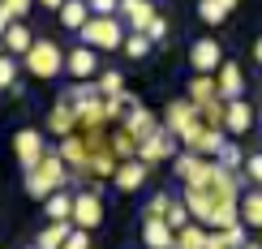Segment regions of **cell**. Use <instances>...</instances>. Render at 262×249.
Instances as JSON below:
<instances>
[{
	"instance_id": "5",
	"label": "cell",
	"mask_w": 262,
	"mask_h": 249,
	"mask_svg": "<svg viewBox=\"0 0 262 249\" xmlns=\"http://www.w3.org/2000/svg\"><path fill=\"white\" fill-rule=\"evenodd\" d=\"M125 21L121 17H91L82 26V35H78V43L82 48H91V52H116V48H125Z\"/></svg>"
},
{
	"instance_id": "41",
	"label": "cell",
	"mask_w": 262,
	"mask_h": 249,
	"mask_svg": "<svg viewBox=\"0 0 262 249\" xmlns=\"http://www.w3.org/2000/svg\"><path fill=\"white\" fill-rule=\"evenodd\" d=\"M64 249H91V232L73 228V232H69V241H64Z\"/></svg>"
},
{
	"instance_id": "8",
	"label": "cell",
	"mask_w": 262,
	"mask_h": 249,
	"mask_svg": "<svg viewBox=\"0 0 262 249\" xmlns=\"http://www.w3.org/2000/svg\"><path fill=\"white\" fill-rule=\"evenodd\" d=\"M177 155H181V142H177V138H172L163 125H159V129H155V133H150L142 146H138V159H142L146 168L163 164V159H177Z\"/></svg>"
},
{
	"instance_id": "24",
	"label": "cell",
	"mask_w": 262,
	"mask_h": 249,
	"mask_svg": "<svg viewBox=\"0 0 262 249\" xmlns=\"http://www.w3.org/2000/svg\"><path fill=\"white\" fill-rule=\"evenodd\" d=\"M245 223H236V228H220L206 236V249H245Z\"/></svg>"
},
{
	"instance_id": "9",
	"label": "cell",
	"mask_w": 262,
	"mask_h": 249,
	"mask_svg": "<svg viewBox=\"0 0 262 249\" xmlns=\"http://www.w3.org/2000/svg\"><path fill=\"white\" fill-rule=\"evenodd\" d=\"M189 69L193 73H202V78H215V73L224 69V48H220V39H198L189 48Z\"/></svg>"
},
{
	"instance_id": "46",
	"label": "cell",
	"mask_w": 262,
	"mask_h": 249,
	"mask_svg": "<svg viewBox=\"0 0 262 249\" xmlns=\"http://www.w3.org/2000/svg\"><path fill=\"white\" fill-rule=\"evenodd\" d=\"M258 125H262V103H258Z\"/></svg>"
},
{
	"instance_id": "6",
	"label": "cell",
	"mask_w": 262,
	"mask_h": 249,
	"mask_svg": "<svg viewBox=\"0 0 262 249\" xmlns=\"http://www.w3.org/2000/svg\"><path fill=\"white\" fill-rule=\"evenodd\" d=\"M48 155H52V146H48V133L43 129H17L13 133V159H17L21 172H35Z\"/></svg>"
},
{
	"instance_id": "10",
	"label": "cell",
	"mask_w": 262,
	"mask_h": 249,
	"mask_svg": "<svg viewBox=\"0 0 262 249\" xmlns=\"http://www.w3.org/2000/svg\"><path fill=\"white\" fill-rule=\"evenodd\" d=\"M48 133L52 138H73L78 133V103H73L69 95H60L56 107L48 112Z\"/></svg>"
},
{
	"instance_id": "11",
	"label": "cell",
	"mask_w": 262,
	"mask_h": 249,
	"mask_svg": "<svg viewBox=\"0 0 262 249\" xmlns=\"http://www.w3.org/2000/svg\"><path fill=\"white\" fill-rule=\"evenodd\" d=\"M64 73H69L73 82H91L95 73H99V52H91V48H69L64 52Z\"/></svg>"
},
{
	"instance_id": "39",
	"label": "cell",
	"mask_w": 262,
	"mask_h": 249,
	"mask_svg": "<svg viewBox=\"0 0 262 249\" xmlns=\"http://www.w3.org/2000/svg\"><path fill=\"white\" fill-rule=\"evenodd\" d=\"M245 180H254V189H262V150L245 155Z\"/></svg>"
},
{
	"instance_id": "19",
	"label": "cell",
	"mask_w": 262,
	"mask_h": 249,
	"mask_svg": "<svg viewBox=\"0 0 262 249\" xmlns=\"http://www.w3.org/2000/svg\"><path fill=\"white\" fill-rule=\"evenodd\" d=\"M232 142V138L224 133V129H202L198 133V142L193 146H185V150H193V155H202V159H220V150Z\"/></svg>"
},
{
	"instance_id": "43",
	"label": "cell",
	"mask_w": 262,
	"mask_h": 249,
	"mask_svg": "<svg viewBox=\"0 0 262 249\" xmlns=\"http://www.w3.org/2000/svg\"><path fill=\"white\" fill-rule=\"evenodd\" d=\"M254 64H262V35L254 39Z\"/></svg>"
},
{
	"instance_id": "4",
	"label": "cell",
	"mask_w": 262,
	"mask_h": 249,
	"mask_svg": "<svg viewBox=\"0 0 262 249\" xmlns=\"http://www.w3.org/2000/svg\"><path fill=\"white\" fill-rule=\"evenodd\" d=\"M21 69H26L30 78H39V82L60 78V73H64V48H60L56 39H35V48L26 52Z\"/></svg>"
},
{
	"instance_id": "38",
	"label": "cell",
	"mask_w": 262,
	"mask_h": 249,
	"mask_svg": "<svg viewBox=\"0 0 262 249\" xmlns=\"http://www.w3.org/2000/svg\"><path fill=\"white\" fill-rule=\"evenodd\" d=\"M91 17H121V0H86Z\"/></svg>"
},
{
	"instance_id": "47",
	"label": "cell",
	"mask_w": 262,
	"mask_h": 249,
	"mask_svg": "<svg viewBox=\"0 0 262 249\" xmlns=\"http://www.w3.org/2000/svg\"><path fill=\"white\" fill-rule=\"evenodd\" d=\"M30 249H35V245H30Z\"/></svg>"
},
{
	"instance_id": "44",
	"label": "cell",
	"mask_w": 262,
	"mask_h": 249,
	"mask_svg": "<svg viewBox=\"0 0 262 249\" xmlns=\"http://www.w3.org/2000/svg\"><path fill=\"white\" fill-rule=\"evenodd\" d=\"M9 26H13V21H9V17H5V9H0V39H5V30H9Z\"/></svg>"
},
{
	"instance_id": "27",
	"label": "cell",
	"mask_w": 262,
	"mask_h": 249,
	"mask_svg": "<svg viewBox=\"0 0 262 249\" xmlns=\"http://www.w3.org/2000/svg\"><path fill=\"white\" fill-rule=\"evenodd\" d=\"M112 155L121 159V164L125 159H138V138L129 133V129H121V125H116V133H112Z\"/></svg>"
},
{
	"instance_id": "31",
	"label": "cell",
	"mask_w": 262,
	"mask_h": 249,
	"mask_svg": "<svg viewBox=\"0 0 262 249\" xmlns=\"http://www.w3.org/2000/svg\"><path fill=\"white\" fill-rule=\"evenodd\" d=\"M163 223H168L172 232H185V228L193 223V215H189V207H185V202H172L168 215H163Z\"/></svg>"
},
{
	"instance_id": "34",
	"label": "cell",
	"mask_w": 262,
	"mask_h": 249,
	"mask_svg": "<svg viewBox=\"0 0 262 249\" xmlns=\"http://www.w3.org/2000/svg\"><path fill=\"white\" fill-rule=\"evenodd\" d=\"M150 48H155V43H150L146 35H125V56L129 60H146Z\"/></svg>"
},
{
	"instance_id": "33",
	"label": "cell",
	"mask_w": 262,
	"mask_h": 249,
	"mask_svg": "<svg viewBox=\"0 0 262 249\" xmlns=\"http://www.w3.org/2000/svg\"><path fill=\"white\" fill-rule=\"evenodd\" d=\"M198 17L206 21V26H220V21H228V9L220 5V0H198Z\"/></svg>"
},
{
	"instance_id": "20",
	"label": "cell",
	"mask_w": 262,
	"mask_h": 249,
	"mask_svg": "<svg viewBox=\"0 0 262 249\" xmlns=\"http://www.w3.org/2000/svg\"><path fill=\"white\" fill-rule=\"evenodd\" d=\"M185 99L198 103V107H206V103L220 99V86H215V78H202V73H193V82L185 86Z\"/></svg>"
},
{
	"instance_id": "1",
	"label": "cell",
	"mask_w": 262,
	"mask_h": 249,
	"mask_svg": "<svg viewBox=\"0 0 262 249\" xmlns=\"http://www.w3.org/2000/svg\"><path fill=\"white\" fill-rule=\"evenodd\" d=\"M245 185V172H228L215 159H206L202 176L193 185H185V207H189L193 223H202L206 232H220V228H236L241 223V189Z\"/></svg>"
},
{
	"instance_id": "29",
	"label": "cell",
	"mask_w": 262,
	"mask_h": 249,
	"mask_svg": "<svg viewBox=\"0 0 262 249\" xmlns=\"http://www.w3.org/2000/svg\"><path fill=\"white\" fill-rule=\"evenodd\" d=\"M206 236L211 232H206L202 223H189L185 232H177V249H206Z\"/></svg>"
},
{
	"instance_id": "14",
	"label": "cell",
	"mask_w": 262,
	"mask_h": 249,
	"mask_svg": "<svg viewBox=\"0 0 262 249\" xmlns=\"http://www.w3.org/2000/svg\"><path fill=\"white\" fill-rule=\"evenodd\" d=\"M146 176H150V168L142 164V159H125V164H116L112 185H116V193H138L146 185Z\"/></svg>"
},
{
	"instance_id": "13",
	"label": "cell",
	"mask_w": 262,
	"mask_h": 249,
	"mask_svg": "<svg viewBox=\"0 0 262 249\" xmlns=\"http://www.w3.org/2000/svg\"><path fill=\"white\" fill-rule=\"evenodd\" d=\"M215 86H220V99H224V103L245 99V73H241V64H236V60H224V69L215 73Z\"/></svg>"
},
{
	"instance_id": "15",
	"label": "cell",
	"mask_w": 262,
	"mask_h": 249,
	"mask_svg": "<svg viewBox=\"0 0 262 249\" xmlns=\"http://www.w3.org/2000/svg\"><path fill=\"white\" fill-rule=\"evenodd\" d=\"M254 103H245V99H236V103H228L224 107V133L228 138H241V133H249V125H254Z\"/></svg>"
},
{
	"instance_id": "25",
	"label": "cell",
	"mask_w": 262,
	"mask_h": 249,
	"mask_svg": "<svg viewBox=\"0 0 262 249\" xmlns=\"http://www.w3.org/2000/svg\"><path fill=\"white\" fill-rule=\"evenodd\" d=\"M241 223L245 228H262V189L241 193Z\"/></svg>"
},
{
	"instance_id": "7",
	"label": "cell",
	"mask_w": 262,
	"mask_h": 249,
	"mask_svg": "<svg viewBox=\"0 0 262 249\" xmlns=\"http://www.w3.org/2000/svg\"><path fill=\"white\" fill-rule=\"evenodd\" d=\"M99 223H103V198L95 189H78L73 193V228L95 232Z\"/></svg>"
},
{
	"instance_id": "26",
	"label": "cell",
	"mask_w": 262,
	"mask_h": 249,
	"mask_svg": "<svg viewBox=\"0 0 262 249\" xmlns=\"http://www.w3.org/2000/svg\"><path fill=\"white\" fill-rule=\"evenodd\" d=\"M69 232H73V223H48V228L35 236V249H64Z\"/></svg>"
},
{
	"instance_id": "18",
	"label": "cell",
	"mask_w": 262,
	"mask_h": 249,
	"mask_svg": "<svg viewBox=\"0 0 262 249\" xmlns=\"http://www.w3.org/2000/svg\"><path fill=\"white\" fill-rule=\"evenodd\" d=\"M142 245L146 249H177V232L163 219H142Z\"/></svg>"
},
{
	"instance_id": "22",
	"label": "cell",
	"mask_w": 262,
	"mask_h": 249,
	"mask_svg": "<svg viewBox=\"0 0 262 249\" xmlns=\"http://www.w3.org/2000/svg\"><path fill=\"white\" fill-rule=\"evenodd\" d=\"M43 211H48V223H73V193L69 189L52 193V198L43 202Z\"/></svg>"
},
{
	"instance_id": "37",
	"label": "cell",
	"mask_w": 262,
	"mask_h": 249,
	"mask_svg": "<svg viewBox=\"0 0 262 249\" xmlns=\"http://www.w3.org/2000/svg\"><path fill=\"white\" fill-rule=\"evenodd\" d=\"M168 207H172L168 193H150V202H146V211H142V219H163V215H168Z\"/></svg>"
},
{
	"instance_id": "28",
	"label": "cell",
	"mask_w": 262,
	"mask_h": 249,
	"mask_svg": "<svg viewBox=\"0 0 262 249\" xmlns=\"http://www.w3.org/2000/svg\"><path fill=\"white\" fill-rule=\"evenodd\" d=\"M95 90H99L103 99H121V95H125V73H116V69L99 73V82H95Z\"/></svg>"
},
{
	"instance_id": "21",
	"label": "cell",
	"mask_w": 262,
	"mask_h": 249,
	"mask_svg": "<svg viewBox=\"0 0 262 249\" xmlns=\"http://www.w3.org/2000/svg\"><path fill=\"white\" fill-rule=\"evenodd\" d=\"M202 168H206V159H202V155H193V150H185V155L172 159V172H177L181 185H193V180L202 176Z\"/></svg>"
},
{
	"instance_id": "16",
	"label": "cell",
	"mask_w": 262,
	"mask_h": 249,
	"mask_svg": "<svg viewBox=\"0 0 262 249\" xmlns=\"http://www.w3.org/2000/svg\"><path fill=\"white\" fill-rule=\"evenodd\" d=\"M0 43H5V52H9L13 60H26V52L35 48V35H30L26 21H13V26L5 30V39H0Z\"/></svg>"
},
{
	"instance_id": "35",
	"label": "cell",
	"mask_w": 262,
	"mask_h": 249,
	"mask_svg": "<svg viewBox=\"0 0 262 249\" xmlns=\"http://www.w3.org/2000/svg\"><path fill=\"white\" fill-rule=\"evenodd\" d=\"M0 9H5L9 21H26L30 9H35V0H0Z\"/></svg>"
},
{
	"instance_id": "12",
	"label": "cell",
	"mask_w": 262,
	"mask_h": 249,
	"mask_svg": "<svg viewBox=\"0 0 262 249\" xmlns=\"http://www.w3.org/2000/svg\"><path fill=\"white\" fill-rule=\"evenodd\" d=\"M121 21L129 35H146V26L155 21V5L150 0H121Z\"/></svg>"
},
{
	"instance_id": "40",
	"label": "cell",
	"mask_w": 262,
	"mask_h": 249,
	"mask_svg": "<svg viewBox=\"0 0 262 249\" xmlns=\"http://www.w3.org/2000/svg\"><path fill=\"white\" fill-rule=\"evenodd\" d=\"M163 35H168V17H159V13H155V21L146 26V39H150V43H159Z\"/></svg>"
},
{
	"instance_id": "45",
	"label": "cell",
	"mask_w": 262,
	"mask_h": 249,
	"mask_svg": "<svg viewBox=\"0 0 262 249\" xmlns=\"http://www.w3.org/2000/svg\"><path fill=\"white\" fill-rule=\"evenodd\" d=\"M245 249H262V245H258V241H249V245H245Z\"/></svg>"
},
{
	"instance_id": "42",
	"label": "cell",
	"mask_w": 262,
	"mask_h": 249,
	"mask_svg": "<svg viewBox=\"0 0 262 249\" xmlns=\"http://www.w3.org/2000/svg\"><path fill=\"white\" fill-rule=\"evenodd\" d=\"M35 5H43V9H56V13H60V9H64V0H35Z\"/></svg>"
},
{
	"instance_id": "36",
	"label": "cell",
	"mask_w": 262,
	"mask_h": 249,
	"mask_svg": "<svg viewBox=\"0 0 262 249\" xmlns=\"http://www.w3.org/2000/svg\"><path fill=\"white\" fill-rule=\"evenodd\" d=\"M224 99H215V103H206V107H198V112H202V125L206 129H224Z\"/></svg>"
},
{
	"instance_id": "30",
	"label": "cell",
	"mask_w": 262,
	"mask_h": 249,
	"mask_svg": "<svg viewBox=\"0 0 262 249\" xmlns=\"http://www.w3.org/2000/svg\"><path fill=\"white\" fill-rule=\"evenodd\" d=\"M17 73H21V64L9 52H0V90H17Z\"/></svg>"
},
{
	"instance_id": "17",
	"label": "cell",
	"mask_w": 262,
	"mask_h": 249,
	"mask_svg": "<svg viewBox=\"0 0 262 249\" xmlns=\"http://www.w3.org/2000/svg\"><path fill=\"white\" fill-rule=\"evenodd\" d=\"M121 129H129V133L138 138V146H142V142H146V138L155 133L159 125H155V116H150V107H142V103H138V107H129V112H125Z\"/></svg>"
},
{
	"instance_id": "2",
	"label": "cell",
	"mask_w": 262,
	"mask_h": 249,
	"mask_svg": "<svg viewBox=\"0 0 262 249\" xmlns=\"http://www.w3.org/2000/svg\"><path fill=\"white\" fill-rule=\"evenodd\" d=\"M69 180H73L69 164H64V159L56 155V150H52V155L43 159V164H39L35 172H26V180H21V189H26L30 198H35V202H48L52 193H60L64 185H69Z\"/></svg>"
},
{
	"instance_id": "3",
	"label": "cell",
	"mask_w": 262,
	"mask_h": 249,
	"mask_svg": "<svg viewBox=\"0 0 262 249\" xmlns=\"http://www.w3.org/2000/svg\"><path fill=\"white\" fill-rule=\"evenodd\" d=\"M163 129H168V133L177 138L181 146H193V142H198V133L206 129L198 103H189V99H172L168 112H163Z\"/></svg>"
},
{
	"instance_id": "32",
	"label": "cell",
	"mask_w": 262,
	"mask_h": 249,
	"mask_svg": "<svg viewBox=\"0 0 262 249\" xmlns=\"http://www.w3.org/2000/svg\"><path fill=\"white\" fill-rule=\"evenodd\" d=\"M220 168H228V172H245V150L236 146V142H228L224 150H220V159H215Z\"/></svg>"
},
{
	"instance_id": "23",
	"label": "cell",
	"mask_w": 262,
	"mask_h": 249,
	"mask_svg": "<svg viewBox=\"0 0 262 249\" xmlns=\"http://www.w3.org/2000/svg\"><path fill=\"white\" fill-rule=\"evenodd\" d=\"M60 26L64 30H73V35H82V26L91 21V9H86V0H64V9H60Z\"/></svg>"
}]
</instances>
